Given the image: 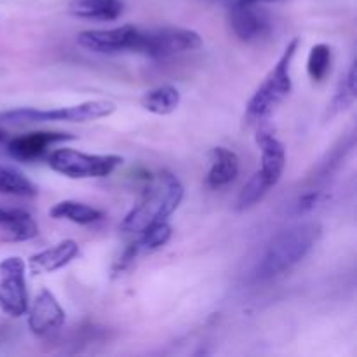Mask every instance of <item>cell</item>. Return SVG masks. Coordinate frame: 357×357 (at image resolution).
<instances>
[{"label": "cell", "mask_w": 357, "mask_h": 357, "mask_svg": "<svg viewBox=\"0 0 357 357\" xmlns=\"http://www.w3.org/2000/svg\"><path fill=\"white\" fill-rule=\"evenodd\" d=\"M185 197V188L180 178L171 171L162 169L150 178L138 204L124 216L121 230L128 234H139L149 227L167 222L180 208Z\"/></svg>", "instance_id": "cell-1"}, {"label": "cell", "mask_w": 357, "mask_h": 357, "mask_svg": "<svg viewBox=\"0 0 357 357\" xmlns=\"http://www.w3.org/2000/svg\"><path fill=\"white\" fill-rule=\"evenodd\" d=\"M323 227L317 222H303L281 230L268 243L264 258L258 264L257 279L265 281L289 271L312 251L321 239Z\"/></svg>", "instance_id": "cell-2"}, {"label": "cell", "mask_w": 357, "mask_h": 357, "mask_svg": "<svg viewBox=\"0 0 357 357\" xmlns=\"http://www.w3.org/2000/svg\"><path fill=\"white\" fill-rule=\"evenodd\" d=\"M300 38L293 37L286 44L278 63L265 75L264 82L257 87L246 105V119L250 122H260L267 119L293 91L291 63L298 52Z\"/></svg>", "instance_id": "cell-3"}, {"label": "cell", "mask_w": 357, "mask_h": 357, "mask_svg": "<svg viewBox=\"0 0 357 357\" xmlns=\"http://www.w3.org/2000/svg\"><path fill=\"white\" fill-rule=\"evenodd\" d=\"M115 105L107 100H91L54 110L14 108L0 114V124H35V122H91L110 117Z\"/></svg>", "instance_id": "cell-4"}, {"label": "cell", "mask_w": 357, "mask_h": 357, "mask_svg": "<svg viewBox=\"0 0 357 357\" xmlns=\"http://www.w3.org/2000/svg\"><path fill=\"white\" fill-rule=\"evenodd\" d=\"M49 167L72 180L105 178L114 173L124 159L112 153H86L73 149H56L49 153Z\"/></svg>", "instance_id": "cell-5"}, {"label": "cell", "mask_w": 357, "mask_h": 357, "mask_svg": "<svg viewBox=\"0 0 357 357\" xmlns=\"http://www.w3.org/2000/svg\"><path fill=\"white\" fill-rule=\"evenodd\" d=\"M202 45L201 33L190 28L162 26L153 30H139L136 52L153 59L173 58L176 54L195 51Z\"/></svg>", "instance_id": "cell-6"}, {"label": "cell", "mask_w": 357, "mask_h": 357, "mask_svg": "<svg viewBox=\"0 0 357 357\" xmlns=\"http://www.w3.org/2000/svg\"><path fill=\"white\" fill-rule=\"evenodd\" d=\"M0 310L9 317L26 314V265L23 258L7 257L0 261Z\"/></svg>", "instance_id": "cell-7"}, {"label": "cell", "mask_w": 357, "mask_h": 357, "mask_svg": "<svg viewBox=\"0 0 357 357\" xmlns=\"http://www.w3.org/2000/svg\"><path fill=\"white\" fill-rule=\"evenodd\" d=\"M139 28L132 24L107 28V30H84L77 35V44L82 49L96 54H119V52H136Z\"/></svg>", "instance_id": "cell-8"}, {"label": "cell", "mask_w": 357, "mask_h": 357, "mask_svg": "<svg viewBox=\"0 0 357 357\" xmlns=\"http://www.w3.org/2000/svg\"><path fill=\"white\" fill-rule=\"evenodd\" d=\"M229 23L236 37L243 42L265 38L272 31V21L260 3L234 2L229 10Z\"/></svg>", "instance_id": "cell-9"}, {"label": "cell", "mask_w": 357, "mask_h": 357, "mask_svg": "<svg viewBox=\"0 0 357 357\" xmlns=\"http://www.w3.org/2000/svg\"><path fill=\"white\" fill-rule=\"evenodd\" d=\"M26 312L28 326H30L31 333L37 335V337H47V335L61 330L66 319L65 309L61 307V303L45 288L38 291L30 310H26Z\"/></svg>", "instance_id": "cell-10"}, {"label": "cell", "mask_w": 357, "mask_h": 357, "mask_svg": "<svg viewBox=\"0 0 357 357\" xmlns=\"http://www.w3.org/2000/svg\"><path fill=\"white\" fill-rule=\"evenodd\" d=\"M70 139H75V136L68 135V132L33 131L16 136L13 139H7V152L14 159L30 162V160H35L44 155L47 149H51L52 145L70 142Z\"/></svg>", "instance_id": "cell-11"}, {"label": "cell", "mask_w": 357, "mask_h": 357, "mask_svg": "<svg viewBox=\"0 0 357 357\" xmlns=\"http://www.w3.org/2000/svg\"><path fill=\"white\" fill-rule=\"evenodd\" d=\"M257 145L261 152V166L258 173L261 174L268 187H275L281 181L286 167V149L272 131L260 129L257 135Z\"/></svg>", "instance_id": "cell-12"}, {"label": "cell", "mask_w": 357, "mask_h": 357, "mask_svg": "<svg viewBox=\"0 0 357 357\" xmlns=\"http://www.w3.org/2000/svg\"><path fill=\"white\" fill-rule=\"evenodd\" d=\"M241 171V159L234 150L215 146L209 152V171L206 174V187L218 190L232 183Z\"/></svg>", "instance_id": "cell-13"}, {"label": "cell", "mask_w": 357, "mask_h": 357, "mask_svg": "<svg viewBox=\"0 0 357 357\" xmlns=\"http://www.w3.org/2000/svg\"><path fill=\"white\" fill-rule=\"evenodd\" d=\"M77 255H79V244L73 239H63L54 246L30 257L28 267L33 275L52 274V272L66 267L70 261L75 260Z\"/></svg>", "instance_id": "cell-14"}, {"label": "cell", "mask_w": 357, "mask_h": 357, "mask_svg": "<svg viewBox=\"0 0 357 357\" xmlns=\"http://www.w3.org/2000/svg\"><path fill=\"white\" fill-rule=\"evenodd\" d=\"M68 10L82 20L115 21L124 10V3L121 0H72Z\"/></svg>", "instance_id": "cell-15"}, {"label": "cell", "mask_w": 357, "mask_h": 357, "mask_svg": "<svg viewBox=\"0 0 357 357\" xmlns=\"http://www.w3.org/2000/svg\"><path fill=\"white\" fill-rule=\"evenodd\" d=\"M49 216L54 220H66V222L77 223V225H91L103 218L100 209L79 201H61L49 209Z\"/></svg>", "instance_id": "cell-16"}, {"label": "cell", "mask_w": 357, "mask_h": 357, "mask_svg": "<svg viewBox=\"0 0 357 357\" xmlns=\"http://www.w3.org/2000/svg\"><path fill=\"white\" fill-rule=\"evenodd\" d=\"M0 227H2L3 239L10 243H24L38 236L37 222L23 209H10L9 218L0 223Z\"/></svg>", "instance_id": "cell-17"}, {"label": "cell", "mask_w": 357, "mask_h": 357, "mask_svg": "<svg viewBox=\"0 0 357 357\" xmlns=\"http://www.w3.org/2000/svg\"><path fill=\"white\" fill-rule=\"evenodd\" d=\"M180 91L173 86H159L146 91L139 103L146 112L153 115H169L180 107Z\"/></svg>", "instance_id": "cell-18"}, {"label": "cell", "mask_w": 357, "mask_h": 357, "mask_svg": "<svg viewBox=\"0 0 357 357\" xmlns=\"http://www.w3.org/2000/svg\"><path fill=\"white\" fill-rule=\"evenodd\" d=\"M0 194L31 199L38 194V187L21 171L0 164Z\"/></svg>", "instance_id": "cell-19"}, {"label": "cell", "mask_w": 357, "mask_h": 357, "mask_svg": "<svg viewBox=\"0 0 357 357\" xmlns=\"http://www.w3.org/2000/svg\"><path fill=\"white\" fill-rule=\"evenodd\" d=\"M171 236H173V229L167 222L157 223V225L149 227L143 232H139V237L136 243H132V250L138 255H146L153 253V251L160 250V248L166 246L169 243Z\"/></svg>", "instance_id": "cell-20"}, {"label": "cell", "mask_w": 357, "mask_h": 357, "mask_svg": "<svg viewBox=\"0 0 357 357\" xmlns=\"http://www.w3.org/2000/svg\"><path fill=\"white\" fill-rule=\"evenodd\" d=\"M356 79H357V73H356V63H352L349 66L347 73L342 77L340 80V86H338L337 94H335L333 101L330 105V117H335V115L342 114V112L349 110V108L354 105L356 96H357V87H356Z\"/></svg>", "instance_id": "cell-21"}, {"label": "cell", "mask_w": 357, "mask_h": 357, "mask_svg": "<svg viewBox=\"0 0 357 357\" xmlns=\"http://www.w3.org/2000/svg\"><path fill=\"white\" fill-rule=\"evenodd\" d=\"M333 63V52L328 44H316L310 47L309 58H307V73L312 82H323L331 72Z\"/></svg>", "instance_id": "cell-22"}, {"label": "cell", "mask_w": 357, "mask_h": 357, "mask_svg": "<svg viewBox=\"0 0 357 357\" xmlns=\"http://www.w3.org/2000/svg\"><path fill=\"white\" fill-rule=\"evenodd\" d=\"M268 190H271V187H268L267 181H265L264 178H261V174L257 171V173L250 178V181L244 185L243 190L239 192L236 208L239 209V211H246V209L253 208L255 204H258V202L265 197V194H267Z\"/></svg>", "instance_id": "cell-23"}, {"label": "cell", "mask_w": 357, "mask_h": 357, "mask_svg": "<svg viewBox=\"0 0 357 357\" xmlns=\"http://www.w3.org/2000/svg\"><path fill=\"white\" fill-rule=\"evenodd\" d=\"M323 199V192L321 190H312V192H307L303 194L298 201L295 202V215L303 216V215H309L310 211L317 208V204L321 202Z\"/></svg>", "instance_id": "cell-24"}, {"label": "cell", "mask_w": 357, "mask_h": 357, "mask_svg": "<svg viewBox=\"0 0 357 357\" xmlns=\"http://www.w3.org/2000/svg\"><path fill=\"white\" fill-rule=\"evenodd\" d=\"M243 3H265V2H279V0H237Z\"/></svg>", "instance_id": "cell-25"}, {"label": "cell", "mask_w": 357, "mask_h": 357, "mask_svg": "<svg viewBox=\"0 0 357 357\" xmlns=\"http://www.w3.org/2000/svg\"><path fill=\"white\" fill-rule=\"evenodd\" d=\"M7 139H9V132L0 126V143H7Z\"/></svg>", "instance_id": "cell-26"}, {"label": "cell", "mask_w": 357, "mask_h": 357, "mask_svg": "<svg viewBox=\"0 0 357 357\" xmlns=\"http://www.w3.org/2000/svg\"><path fill=\"white\" fill-rule=\"evenodd\" d=\"M9 213H10V209H2V208H0V223H3L7 218H9Z\"/></svg>", "instance_id": "cell-27"}]
</instances>
